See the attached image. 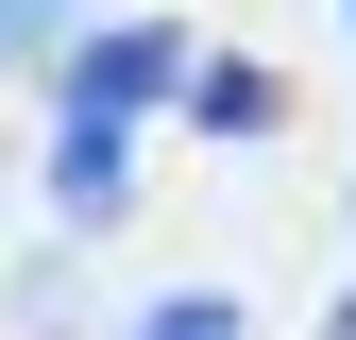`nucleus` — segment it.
<instances>
[{
  "instance_id": "f257e3e1",
  "label": "nucleus",
  "mask_w": 356,
  "mask_h": 340,
  "mask_svg": "<svg viewBox=\"0 0 356 340\" xmlns=\"http://www.w3.org/2000/svg\"><path fill=\"white\" fill-rule=\"evenodd\" d=\"M170 85H187V34H170V17H119L102 52L68 68V119H136V102H170Z\"/></svg>"
},
{
  "instance_id": "f03ea898",
  "label": "nucleus",
  "mask_w": 356,
  "mask_h": 340,
  "mask_svg": "<svg viewBox=\"0 0 356 340\" xmlns=\"http://www.w3.org/2000/svg\"><path fill=\"white\" fill-rule=\"evenodd\" d=\"M51 204H68L85 238H102L119 204H136V170H119V119H51Z\"/></svg>"
},
{
  "instance_id": "7ed1b4c3",
  "label": "nucleus",
  "mask_w": 356,
  "mask_h": 340,
  "mask_svg": "<svg viewBox=\"0 0 356 340\" xmlns=\"http://www.w3.org/2000/svg\"><path fill=\"white\" fill-rule=\"evenodd\" d=\"M187 119H204V137H272L289 85H272V68H187Z\"/></svg>"
},
{
  "instance_id": "20e7f679",
  "label": "nucleus",
  "mask_w": 356,
  "mask_h": 340,
  "mask_svg": "<svg viewBox=\"0 0 356 340\" xmlns=\"http://www.w3.org/2000/svg\"><path fill=\"white\" fill-rule=\"evenodd\" d=\"M136 340H238V307H220V289H153Z\"/></svg>"
},
{
  "instance_id": "39448f33",
  "label": "nucleus",
  "mask_w": 356,
  "mask_h": 340,
  "mask_svg": "<svg viewBox=\"0 0 356 340\" xmlns=\"http://www.w3.org/2000/svg\"><path fill=\"white\" fill-rule=\"evenodd\" d=\"M51 34H68V0H0V68H34Z\"/></svg>"
},
{
  "instance_id": "423d86ee",
  "label": "nucleus",
  "mask_w": 356,
  "mask_h": 340,
  "mask_svg": "<svg viewBox=\"0 0 356 340\" xmlns=\"http://www.w3.org/2000/svg\"><path fill=\"white\" fill-rule=\"evenodd\" d=\"M323 340H356V307H339V323H323Z\"/></svg>"
},
{
  "instance_id": "0eeeda50",
  "label": "nucleus",
  "mask_w": 356,
  "mask_h": 340,
  "mask_svg": "<svg viewBox=\"0 0 356 340\" xmlns=\"http://www.w3.org/2000/svg\"><path fill=\"white\" fill-rule=\"evenodd\" d=\"M339 17H356V0H339Z\"/></svg>"
}]
</instances>
